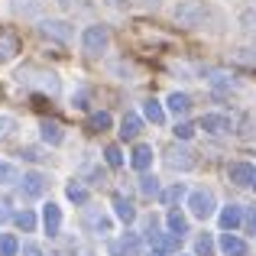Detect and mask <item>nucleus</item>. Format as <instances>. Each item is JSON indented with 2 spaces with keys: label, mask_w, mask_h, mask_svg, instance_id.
Returning <instances> with one entry per match:
<instances>
[{
  "label": "nucleus",
  "mask_w": 256,
  "mask_h": 256,
  "mask_svg": "<svg viewBox=\"0 0 256 256\" xmlns=\"http://www.w3.org/2000/svg\"><path fill=\"white\" fill-rule=\"evenodd\" d=\"M201 16H204V10H201V4H194V0H185V4L175 6V23H182V26H198Z\"/></svg>",
  "instance_id": "39448f33"
},
{
  "label": "nucleus",
  "mask_w": 256,
  "mask_h": 256,
  "mask_svg": "<svg viewBox=\"0 0 256 256\" xmlns=\"http://www.w3.org/2000/svg\"><path fill=\"white\" fill-rule=\"evenodd\" d=\"M140 130H143V124H140L136 114H126V117L120 120V136H124V140H136Z\"/></svg>",
  "instance_id": "f3484780"
},
{
  "label": "nucleus",
  "mask_w": 256,
  "mask_h": 256,
  "mask_svg": "<svg viewBox=\"0 0 256 256\" xmlns=\"http://www.w3.org/2000/svg\"><path fill=\"white\" fill-rule=\"evenodd\" d=\"M237 62H244V65H250V68H256V56H253V49H237Z\"/></svg>",
  "instance_id": "2f4dec72"
},
{
  "label": "nucleus",
  "mask_w": 256,
  "mask_h": 256,
  "mask_svg": "<svg viewBox=\"0 0 256 256\" xmlns=\"http://www.w3.org/2000/svg\"><path fill=\"white\" fill-rule=\"evenodd\" d=\"M143 4H150V6H159V4H162V0H143Z\"/></svg>",
  "instance_id": "58836bf2"
},
{
  "label": "nucleus",
  "mask_w": 256,
  "mask_h": 256,
  "mask_svg": "<svg viewBox=\"0 0 256 256\" xmlns=\"http://www.w3.org/2000/svg\"><path fill=\"white\" fill-rule=\"evenodd\" d=\"M188 211H192L194 218L208 220L214 214V194L211 192H192L188 194Z\"/></svg>",
  "instance_id": "7ed1b4c3"
},
{
  "label": "nucleus",
  "mask_w": 256,
  "mask_h": 256,
  "mask_svg": "<svg viewBox=\"0 0 256 256\" xmlns=\"http://www.w3.org/2000/svg\"><path fill=\"white\" fill-rule=\"evenodd\" d=\"M240 224H244V208L240 204H227L224 211H220V227H224V230H237Z\"/></svg>",
  "instance_id": "f8f14e48"
},
{
  "label": "nucleus",
  "mask_w": 256,
  "mask_h": 256,
  "mask_svg": "<svg viewBox=\"0 0 256 256\" xmlns=\"http://www.w3.org/2000/svg\"><path fill=\"white\" fill-rule=\"evenodd\" d=\"M88 227H94V230H107V227H110V220L104 218V214H88Z\"/></svg>",
  "instance_id": "c756f323"
},
{
  "label": "nucleus",
  "mask_w": 256,
  "mask_h": 256,
  "mask_svg": "<svg viewBox=\"0 0 256 256\" xmlns=\"http://www.w3.org/2000/svg\"><path fill=\"white\" fill-rule=\"evenodd\" d=\"M13 126H16V120H13V117H0V140H4V136H10V133H13Z\"/></svg>",
  "instance_id": "f704fd0d"
},
{
  "label": "nucleus",
  "mask_w": 256,
  "mask_h": 256,
  "mask_svg": "<svg viewBox=\"0 0 256 256\" xmlns=\"http://www.w3.org/2000/svg\"><path fill=\"white\" fill-rule=\"evenodd\" d=\"M110 204H114V211H117V218L124 220V224H130V220L136 218V208H133V201H130V198H124V194H114Z\"/></svg>",
  "instance_id": "2eb2a0df"
},
{
  "label": "nucleus",
  "mask_w": 256,
  "mask_h": 256,
  "mask_svg": "<svg viewBox=\"0 0 256 256\" xmlns=\"http://www.w3.org/2000/svg\"><path fill=\"white\" fill-rule=\"evenodd\" d=\"M88 130H91V133H104V130H110V114H104V110L91 114V117H88Z\"/></svg>",
  "instance_id": "4be33fe9"
},
{
  "label": "nucleus",
  "mask_w": 256,
  "mask_h": 256,
  "mask_svg": "<svg viewBox=\"0 0 256 256\" xmlns=\"http://www.w3.org/2000/svg\"><path fill=\"white\" fill-rule=\"evenodd\" d=\"M250 188H256V175H253V185H250Z\"/></svg>",
  "instance_id": "a19ab883"
},
{
  "label": "nucleus",
  "mask_w": 256,
  "mask_h": 256,
  "mask_svg": "<svg viewBox=\"0 0 256 256\" xmlns=\"http://www.w3.org/2000/svg\"><path fill=\"white\" fill-rule=\"evenodd\" d=\"M42 224H46V234H49V237H56L58 227H62V208L49 201V204H46V211H42Z\"/></svg>",
  "instance_id": "9d476101"
},
{
  "label": "nucleus",
  "mask_w": 256,
  "mask_h": 256,
  "mask_svg": "<svg viewBox=\"0 0 256 256\" xmlns=\"http://www.w3.org/2000/svg\"><path fill=\"white\" fill-rule=\"evenodd\" d=\"M20 253V244L13 234H0V256H16Z\"/></svg>",
  "instance_id": "a878e982"
},
{
  "label": "nucleus",
  "mask_w": 256,
  "mask_h": 256,
  "mask_svg": "<svg viewBox=\"0 0 256 256\" xmlns=\"http://www.w3.org/2000/svg\"><path fill=\"white\" fill-rule=\"evenodd\" d=\"M201 130L211 133V136H224V133L234 130V120L224 117V114H204L201 117Z\"/></svg>",
  "instance_id": "20e7f679"
},
{
  "label": "nucleus",
  "mask_w": 256,
  "mask_h": 256,
  "mask_svg": "<svg viewBox=\"0 0 256 256\" xmlns=\"http://www.w3.org/2000/svg\"><path fill=\"white\" fill-rule=\"evenodd\" d=\"M143 114H146V120H150V124H162L166 120V110H162V104H159V100H143Z\"/></svg>",
  "instance_id": "aec40b11"
},
{
  "label": "nucleus",
  "mask_w": 256,
  "mask_h": 256,
  "mask_svg": "<svg viewBox=\"0 0 256 256\" xmlns=\"http://www.w3.org/2000/svg\"><path fill=\"white\" fill-rule=\"evenodd\" d=\"M20 156H23V159H30V162H42V152H39V150H32V146H26V150H20Z\"/></svg>",
  "instance_id": "c9c22d12"
},
{
  "label": "nucleus",
  "mask_w": 256,
  "mask_h": 256,
  "mask_svg": "<svg viewBox=\"0 0 256 256\" xmlns=\"http://www.w3.org/2000/svg\"><path fill=\"white\" fill-rule=\"evenodd\" d=\"M166 224H169V230L178 234V237H185V234H188V220H185V214H178V211L166 214Z\"/></svg>",
  "instance_id": "412c9836"
},
{
  "label": "nucleus",
  "mask_w": 256,
  "mask_h": 256,
  "mask_svg": "<svg viewBox=\"0 0 256 256\" xmlns=\"http://www.w3.org/2000/svg\"><path fill=\"white\" fill-rule=\"evenodd\" d=\"M104 162L110 166V169H120V166H124V152H120V146H107V150H104Z\"/></svg>",
  "instance_id": "bb28decb"
},
{
  "label": "nucleus",
  "mask_w": 256,
  "mask_h": 256,
  "mask_svg": "<svg viewBox=\"0 0 256 256\" xmlns=\"http://www.w3.org/2000/svg\"><path fill=\"white\" fill-rule=\"evenodd\" d=\"M130 166H133L136 172H146V169L152 166V150H150V146H143V143L133 146V152H130Z\"/></svg>",
  "instance_id": "ddd939ff"
},
{
  "label": "nucleus",
  "mask_w": 256,
  "mask_h": 256,
  "mask_svg": "<svg viewBox=\"0 0 256 256\" xmlns=\"http://www.w3.org/2000/svg\"><path fill=\"white\" fill-rule=\"evenodd\" d=\"M39 32H42V36L58 39V42H68V39H72V30H68L65 20H46V23L39 26Z\"/></svg>",
  "instance_id": "0eeeda50"
},
{
  "label": "nucleus",
  "mask_w": 256,
  "mask_h": 256,
  "mask_svg": "<svg viewBox=\"0 0 256 256\" xmlns=\"http://www.w3.org/2000/svg\"><path fill=\"white\" fill-rule=\"evenodd\" d=\"M20 52V36L13 30H0V62H10Z\"/></svg>",
  "instance_id": "6e6552de"
},
{
  "label": "nucleus",
  "mask_w": 256,
  "mask_h": 256,
  "mask_svg": "<svg viewBox=\"0 0 256 256\" xmlns=\"http://www.w3.org/2000/svg\"><path fill=\"white\" fill-rule=\"evenodd\" d=\"M23 256H42V250H39L36 244H26L23 246Z\"/></svg>",
  "instance_id": "e433bc0d"
},
{
  "label": "nucleus",
  "mask_w": 256,
  "mask_h": 256,
  "mask_svg": "<svg viewBox=\"0 0 256 256\" xmlns=\"http://www.w3.org/2000/svg\"><path fill=\"white\" fill-rule=\"evenodd\" d=\"M175 136L178 140H192L194 136V124H175Z\"/></svg>",
  "instance_id": "473e14b6"
},
{
  "label": "nucleus",
  "mask_w": 256,
  "mask_h": 256,
  "mask_svg": "<svg viewBox=\"0 0 256 256\" xmlns=\"http://www.w3.org/2000/svg\"><path fill=\"white\" fill-rule=\"evenodd\" d=\"M16 214H13V208H10V198H0V224H6V220H13Z\"/></svg>",
  "instance_id": "7c9ffc66"
},
{
  "label": "nucleus",
  "mask_w": 256,
  "mask_h": 256,
  "mask_svg": "<svg viewBox=\"0 0 256 256\" xmlns=\"http://www.w3.org/2000/svg\"><path fill=\"white\" fill-rule=\"evenodd\" d=\"M150 256H166V253H162V250H156V253H150Z\"/></svg>",
  "instance_id": "ea45409f"
},
{
  "label": "nucleus",
  "mask_w": 256,
  "mask_h": 256,
  "mask_svg": "<svg viewBox=\"0 0 256 256\" xmlns=\"http://www.w3.org/2000/svg\"><path fill=\"white\" fill-rule=\"evenodd\" d=\"M13 220H16V224L23 227V230H32V227H36V214H32V211H20Z\"/></svg>",
  "instance_id": "c85d7f7f"
},
{
  "label": "nucleus",
  "mask_w": 256,
  "mask_h": 256,
  "mask_svg": "<svg viewBox=\"0 0 256 256\" xmlns=\"http://www.w3.org/2000/svg\"><path fill=\"white\" fill-rule=\"evenodd\" d=\"M159 198H162V204H178V201H182V198H185V185H182V182H178V185H172V188H166V192H162V194H159Z\"/></svg>",
  "instance_id": "393cba45"
},
{
  "label": "nucleus",
  "mask_w": 256,
  "mask_h": 256,
  "mask_svg": "<svg viewBox=\"0 0 256 256\" xmlns=\"http://www.w3.org/2000/svg\"><path fill=\"white\" fill-rule=\"evenodd\" d=\"M140 246H143V240L136 237V234H126L124 240H117V244H114V253H140Z\"/></svg>",
  "instance_id": "6ab92c4d"
},
{
  "label": "nucleus",
  "mask_w": 256,
  "mask_h": 256,
  "mask_svg": "<svg viewBox=\"0 0 256 256\" xmlns=\"http://www.w3.org/2000/svg\"><path fill=\"white\" fill-rule=\"evenodd\" d=\"M65 194H68V201H75V204H88V188L82 182H72V185L65 188Z\"/></svg>",
  "instance_id": "5701e85b"
},
{
  "label": "nucleus",
  "mask_w": 256,
  "mask_h": 256,
  "mask_svg": "<svg viewBox=\"0 0 256 256\" xmlns=\"http://www.w3.org/2000/svg\"><path fill=\"white\" fill-rule=\"evenodd\" d=\"M169 110L178 114V117H182V114H188V110H192V98H188V94H182V91H172L169 94Z\"/></svg>",
  "instance_id": "a211bd4d"
},
{
  "label": "nucleus",
  "mask_w": 256,
  "mask_h": 256,
  "mask_svg": "<svg viewBox=\"0 0 256 256\" xmlns=\"http://www.w3.org/2000/svg\"><path fill=\"white\" fill-rule=\"evenodd\" d=\"M16 78H20V82H26V84L42 88V91H49V94H58V78L52 75V72H42V68H23Z\"/></svg>",
  "instance_id": "f03ea898"
},
{
  "label": "nucleus",
  "mask_w": 256,
  "mask_h": 256,
  "mask_svg": "<svg viewBox=\"0 0 256 256\" xmlns=\"http://www.w3.org/2000/svg\"><path fill=\"white\" fill-rule=\"evenodd\" d=\"M42 192H46V175H42V172H26V175H23V194L39 198Z\"/></svg>",
  "instance_id": "9b49d317"
},
{
  "label": "nucleus",
  "mask_w": 256,
  "mask_h": 256,
  "mask_svg": "<svg viewBox=\"0 0 256 256\" xmlns=\"http://www.w3.org/2000/svg\"><path fill=\"white\" fill-rule=\"evenodd\" d=\"M39 133H42V140L49 146H58L65 140V133H62V126L56 124V120H42V124H39Z\"/></svg>",
  "instance_id": "dca6fc26"
},
{
  "label": "nucleus",
  "mask_w": 256,
  "mask_h": 256,
  "mask_svg": "<svg viewBox=\"0 0 256 256\" xmlns=\"http://www.w3.org/2000/svg\"><path fill=\"white\" fill-rule=\"evenodd\" d=\"M166 162H169V169H182V172L194 169V159H192V152H188V150H169Z\"/></svg>",
  "instance_id": "4468645a"
},
{
  "label": "nucleus",
  "mask_w": 256,
  "mask_h": 256,
  "mask_svg": "<svg viewBox=\"0 0 256 256\" xmlns=\"http://www.w3.org/2000/svg\"><path fill=\"white\" fill-rule=\"evenodd\" d=\"M220 253L224 256H246V240H240L237 234L227 230L224 237H220Z\"/></svg>",
  "instance_id": "1a4fd4ad"
},
{
  "label": "nucleus",
  "mask_w": 256,
  "mask_h": 256,
  "mask_svg": "<svg viewBox=\"0 0 256 256\" xmlns=\"http://www.w3.org/2000/svg\"><path fill=\"white\" fill-rule=\"evenodd\" d=\"M194 250H198L201 256H211V250H214L211 237H208V234H204V237H198V244H194Z\"/></svg>",
  "instance_id": "72a5a7b5"
},
{
  "label": "nucleus",
  "mask_w": 256,
  "mask_h": 256,
  "mask_svg": "<svg viewBox=\"0 0 256 256\" xmlns=\"http://www.w3.org/2000/svg\"><path fill=\"white\" fill-rule=\"evenodd\" d=\"M140 192H143L146 198H156V194H162V192H159V178H156V175H143V178H140Z\"/></svg>",
  "instance_id": "b1692460"
},
{
  "label": "nucleus",
  "mask_w": 256,
  "mask_h": 256,
  "mask_svg": "<svg viewBox=\"0 0 256 256\" xmlns=\"http://www.w3.org/2000/svg\"><path fill=\"white\" fill-rule=\"evenodd\" d=\"M240 20H244V26H246V30H256V16H253V13H244Z\"/></svg>",
  "instance_id": "4c0bfd02"
},
{
  "label": "nucleus",
  "mask_w": 256,
  "mask_h": 256,
  "mask_svg": "<svg viewBox=\"0 0 256 256\" xmlns=\"http://www.w3.org/2000/svg\"><path fill=\"white\" fill-rule=\"evenodd\" d=\"M107 42H110V30L100 23L88 26V30L82 32V49L88 52V56H100V52L107 49Z\"/></svg>",
  "instance_id": "f257e3e1"
},
{
  "label": "nucleus",
  "mask_w": 256,
  "mask_h": 256,
  "mask_svg": "<svg viewBox=\"0 0 256 256\" xmlns=\"http://www.w3.org/2000/svg\"><path fill=\"white\" fill-rule=\"evenodd\" d=\"M0 182H20V172H16V166H10V162H0Z\"/></svg>",
  "instance_id": "cd10ccee"
},
{
  "label": "nucleus",
  "mask_w": 256,
  "mask_h": 256,
  "mask_svg": "<svg viewBox=\"0 0 256 256\" xmlns=\"http://www.w3.org/2000/svg\"><path fill=\"white\" fill-rule=\"evenodd\" d=\"M253 175H256V169L250 162H234L230 169H227V178H230L234 185H244V188L253 185Z\"/></svg>",
  "instance_id": "423d86ee"
}]
</instances>
